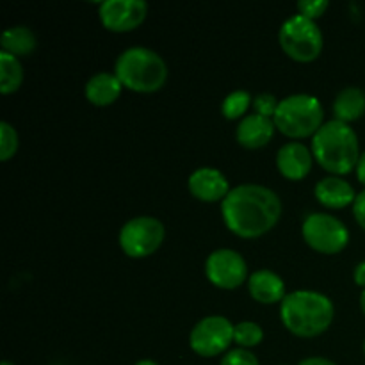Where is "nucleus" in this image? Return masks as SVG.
I'll return each mask as SVG.
<instances>
[{
	"instance_id": "f257e3e1",
	"label": "nucleus",
	"mask_w": 365,
	"mask_h": 365,
	"mask_svg": "<svg viewBox=\"0 0 365 365\" xmlns=\"http://www.w3.org/2000/svg\"><path fill=\"white\" fill-rule=\"evenodd\" d=\"M221 214L228 230L242 239H255L277 227L282 202L277 192L264 185L242 184L221 202Z\"/></svg>"
},
{
	"instance_id": "f03ea898",
	"label": "nucleus",
	"mask_w": 365,
	"mask_h": 365,
	"mask_svg": "<svg viewBox=\"0 0 365 365\" xmlns=\"http://www.w3.org/2000/svg\"><path fill=\"white\" fill-rule=\"evenodd\" d=\"M335 309L328 296L316 291H296L284 298L282 323L291 334L310 339L324 334L334 321Z\"/></svg>"
},
{
	"instance_id": "7ed1b4c3",
	"label": "nucleus",
	"mask_w": 365,
	"mask_h": 365,
	"mask_svg": "<svg viewBox=\"0 0 365 365\" xmlns=\"http://www.w3.org/2000/svg\"><path fill=\"white\" fill-rule=\"evenodd\" d=\"M312 152L317 163L335 177L348 175L360 160L359 135L348 123L331 120L314 135Z\"/></svg>"
},
{
	"instance_id": "20e7f679",
	"label": "nucleus",
	"mask_w": 365,
	"mask_h": 365,
	"mask_svg": "<svg viewBox=\"0 0 365 365\" xmlns=\"http://www.w3.org/2000/svg\"><path fill=\"white\" fill-rule=\"evenodd\" d=\"M114 75L130 91L155 93L166 84L168 66L153 50L132 46L118 57Z\"/></svg>"
},
{
	"instance_id": "39448f33",
	"label": "nucleus",
	"mask_w": 365,
	"mask_h": 365,
	"mask_svg": "<svg viewBox=\"0 0 365 365\" xmlns=\"http://www.w3.org/2000/svg\"><path fill=\"white\" fill-rule=\"evenodd\" d=\"M324 109L319 100L312 95H291L280 100L273 121L274 127L284 135L303 139L316 135L323 127Z\"/></svg>"
},
{
	"instance_id": "423d86ee",
	"label": "nucleus",
	"mask_w": 365,
	"mask_h": 365,
	"mask_svg": "<svg viewBox=\"0 0 365 365\" xmlns=\"http://www.w3.org/2000/svg\"><path fill=\"white\" fill-rule=\"evenodd\" d=\"M280 46L296 63H312L323 52V32L314 20L296 14L280 29Z\"/></svg>"
},
{
	"instance_id": "0eeeda50",
	"label": "nucleus",
	"mask_w": 365,
	"mask_h": 365,
	"mask_svg": "<svg viewBox=\"0 0 365 365\" xmlns=\"http://www.w3.org/2000/svg\"><path fill=\"white\" fill-rule=\"evenodd\" d=\"M302 232L310 248L327 255L342 252L349 242V232L346 225L331 214H309L303 221Z\"/></svg>"
},
{
	"instance_id": "6e6552de",
	"label": "nucleus",
	"mask_w": 365,
	"mask_h": 365,
	"mask_svg": "<svg viewBox=\"0 0 365 365\" xmlns=\"http://www.w3.org/2000/svg\"><path fill=\"white\" fill-rule=\"evenodd\" d=\"M164 235H166L164 225L157 217H134L121 228L120 246L125 255L132 259H145L160 248Z\"/></svg>"
},
{
	"instance_id": "1a4fd4ad",
	"label": "nucleus",
	"mask_w": 365,
	"mask_h": 365,
	"mask_svg": "<svg viewBox=\"0 0 365 365\" xmlns=\"http://www.w3.org/2000/svg\"><path fill=\"white\" fill-rule=\"evenodd\" d=\"M234 324L223 316H210L200 321L191 331L189 344L200 356H217L234 342Z\"/></svg>"
},
{
	"instance_id": "9d476101",
	"label": "nucleus",
	"mask_w": 365,
	"mask_h": 365,
	"mask_svg": "<svg viewBox=\"0 0 365 365\" xmlns=\"http://www.w3.org/2000/svg\"><path fill=\"white\" fill-rule=\"evenodd\" d=\"M205 273L210 284L225 291H232L246 280L248 266L234 250H216L207 259Z\"/></svg>"
},
{
	"instance_id": "9b49d317",
	"label": "nucleus",
	"mask_w": 365,
	"mask_h": 365,
	"mask_svg": "<svg viewBox=\"0 0 365 365\" xmlns=\"http://www.w3.org/2000/svg\"><path fill=\"white\" fill-rule=\"evenodd\" d=\"M148 6L143 0H107L100 4V20L110 32H130L145 21Z\"/></svg>"
},
{
	"instance_id": "f8f14e48",
	"label": "nucleus",
	"mask_w": 365,
	"mask_h": 365,
	"mask_svg": "<svg viewBox=\"0 0 365 365\" xmlns=\"http://www.w3.org/2000/svg\"><path fill=\"white\" fill-rule=\"evenodd\" d=\"M189 191L196 200L205 203L223 202L232 191L227 177L216 168H200L189 177Z\"/></svg>"
},
{
	"instance_id": "ddd939ff",
	"label": "nucleus",
	"mask_w": 365,
	"mask_h": 365,
	"mask_svg": "<svg viewBox=\"0 0 365 365\" xmlns=\"http://www.w3.org/2000/svg\"><path fill=\"white\" fill-rule=\"evenodd\" d=\"M277 166L289 180H303L312 170V153L302 143H287L278 150Z\"/></svg>"
},
{
	"instance_id": "4468645a",
	"label": "nucleus",
	"mask_w": 365,
	"mask_h": 365,
	"mask_svg": "<svg viewBox=\"0 0 365 365\" xmlns=\"http://www.w3.org/2000/svg\"><path fill=\"white\" fill-rule=\"evenodd\" d=\"M274 121L260 114H248L237 127V143L248 150L264 148L274 134Z\"/></svg>"
},
{
	"instance_id": "2eb2a0df",
	"label": "nucleus",
	"mask_w": 365,
	"mask_h": 365,
	"mask_svg": "<svg viewBox=\"0 0 365 365\" xmlns=\"http://www.w3.org/2000/svg\"><path fill=\"white\" fill-rule=\"evenodd\" d=\"M250 294L255 302L264 303V305H273V303H282L285 294V284L277 273L269 269H260L250 277L248 280Z\"/></svg>"
},
{
	"instance_id": "dca6fc26",
	"label": "nucleus",
	"mask_w": 365,
	"mask_h": 365,
	"mask_svg": "<svg viewBox=\"0 0 365 365\" xmlns=\"http://www.w3.org/2000/svg\"><path fill=\"white\" fill-rule=\"evenodd\" d=\"M317 202L328 209H344V207L353 205L356 200L355 189L351 184L342 180L341 177H327L316 185Z\"/></svg>"
},
{
	"instance_id": "f3484780",
	"label": "nucleus",
	"mask_w": 365,
	"mask_h": 365,
	"mask_svg": "<svg viewBox=\"0 0 365 365\" xmlns=\"http://www.w3.org/2000/svg\"><path fill=\"white\" fill-rule=\"evenodd\" d=\"M123 84L114 73H96L86 84V98L96 107H106L116 102L121 95Z\"/></svg>"
},
{
	"instance_id": "a211bd4d",
	"label": "nucleus",
	"mask_w": 365,
	"mask_h": 365,
	"mask_svg": "<svg viewBox=\"0 0 365 365\" xmlns=\"http://www.w3.org/2000/svg\"><path fill=\"white\" fill-rule=\"evenodd\" d=\"M335 120L351 123L365 114V93L359 88H346L337 95L334 102Z\"/></svg>"
},
{
	"instance_id": "6ab92c4d",
	"label": "nucleus",
	"mask_w": 365,
	"mask_h": 365,
	"mask_svg": "<svg viewBox=\"0 0 365 365\" xmlns=\"http://www.w3.org/2000/svg\"><path fill=\"white\" fill-rule=\"evenodd\" d=\"M36 36L29 27H11L2 34V52L11 53V56H29L36 48Z\"/></svg>"
},
{
	"instance_id": "aec40b11",
	"label": "nucleus",
	"mask_w": 365,
	"mask_h": 365,
	"mask_svg": "<svg viewBox=\"0 0 365 365\" xmlns=\"http://www.w3.org/2000/svg\"><path fill=\"white\" fill-rule=\"evenodd\" d=\"M21 82H24V68L18 57L0 50V91L2 95L18 91Z\"/></svg>"
},
{
	"instance_id": "412c9836",
	"label": "nucleus",
	"mask_w": 365,
	"mask_h": 365,
	"mask_svg": "<svg viewBox=\"0 0 365 365\" xmlns=\"http://www.w3.org/2000/svg\"><path fill=\"white\" fill-rule=\"evenodd\" d=\"M264 341L262 328L252 321H245V323L235 324L234 328V342L241 346L242 349L255 348Z\"/></svg>"
},
{
	"instance_id": "4be33fe9",
	"label": "nucleus",
	"mask_w": 365,
	"mask_h": 365,
	"mask_svg": "<svg viewBox=\"0 0 365 365\" xmlns=\"http://www.w3.org/2000/svg\"><path fill=\"white\" fill-rule=\"evenodd\" d=\"M252 96L248 91H234L223 100V106H221V113L227 120H239L242 114L248 110V107L252 106Z\"/></svg>"
},
{
	"instance_id": "5701e85b",
	"label": "nucleus",
	"mask_w": 365,
	"mask_h": 365,
	"mask_svg": "<svg viewBox=\"0 0 365 365\" xmlns=\"http://www.w3.org/2000/svg\"><path fill=\"white\" fill-rule=\"evenodd\" d=\"M18 150V134L7 121L0 123V159L6 163L16 153Z\"/></svg>"
},
{
	"instance_id": "b1692460",
	"label": "nucleus",
	"mask_w": 365,
	"mask_h": 365,
	"mask_svg": "<svg viewBox=\"0 0 365 365\" xmlns=\"http://www.w3.org/2000/svg\"><path fill=\"white\" fill-rule=\"evenodd\" d=\"M278 106H280V102L277 100V96L269 95V93H262V95L255 96L253 98V107H255V113L260 114V116L264 118H274V114H277L278 110Z\"/></svg>"
},
{
	"instance_id": "393cba45",
	"label": "nucleus",
	"mask_w": 365,
	"mask_h": 365,
	"mask_svg": "<svg viewBox=\"0 0 365 365\" xmlns=\"http://www.w3.org/2000/svg\"><path fill=\"white\" fill-rule=\"evenodd\" d=\"M328 7H330L328 0H302V2H298L299 13H302V16L309 18V20H316V18L323 16Z\"/></svg>"
},
{
	"instance_id": "a878e982",
	"label": "nucleus",
	"mask_w": 365,
	"mask_h": 365,
	"mask_svg": "<svg viewBox=\"0 0 365 365\" xmlns=\"http://www.w3.org/2000/svg\"><path fill=\"white\" fill-rule=\"evenodd\" d=\"M221 365H259V360L248 349H232L221 360Z\"/></svg>"
},
{
	"instance_id": "bb28decb",
	"label": "nucleus",
	"mask_w": 365,
	"mask_h": 365,
	"mask_svg": "<svg viewBox=\"0 0 365 365\" xmlns=\"http://www.w3.org/2000/svg\"><path fill=\"white\" fill-rule=\"evenodd\" d=\"M353 214H355V220L360 225V228L365 230V189L356 195L355 203H353Z\"/></svg>"
},
{
	"instance_id": "cd10ccee",
	"label": "nucleus",
	"mask_w": 365,
	"mask_h": 365,
	"mask_svg": "<svg viewBox=\"0 0 365 365\" xmlns=\"http://www.w3.org/2000/svg\"><path fill=\"white\" fill-rule=\"evenodd\" d=\"M353 278H355V284L365 291V260L355 267V274H353Z\"/></svg>"
},
{
	"instance_id": "c85d7f7f",
	"label": "nucleus",
	"mask_w": 365,
	"mask_h": 365,
	"mask_svg": "<svg viewBox=\"0 0 365 365\" xmlns=\"http://www.w3.org/2000/svg\"><path fill=\"white\" fill-rule=\"evenodd\" d=\"M298 365H335L331 360L323 359V356H310V359L302 360Z\"/></svg>"
},
{
	"instance_id": "c756f323",
	"label": "nucleus",
	"mask_w": 365,
	"mask_h": 365,
	"mask_svg": "<svg viewBox=\"0 0 365 365\" xmlns=\"http://www.w3.org/2000/svg\"><path fill=\"white\" fill-rule=\"evenodd\" d=\"M356 178H359L360 184L365 185V152L360 155L359 164H356Z\"/></svg>"
},
{
	"instance_id": "7c9ffc66",
	"label": "nucleus",
	"mask_w": 365,
	"mask_h": 365,
	"mask_svg": "<svg viewBox=\"0 0 365 365\" xmlns=\"http://www.w3.org/2000/svg\"><path fill=\"white\" fill-rule=\"evenodd\" d=\"M135 365H159L157 362H153V360H139Z\"/></svg>"
},
{
	"instance_id": "2f4dec72",
	"label": "nucleus",
	"mask_w": 365,
	"mask_h": 365,
	"mask_svg": "<svg viewBox=\"0 0 365 365\" xmlns=\"http://www.w3.org/2000/svg\"><path fill=\"white\" fill-rule=\"evenodd\" d=\"M360 307H362V312L365 314V291L362 292V296H360Z\"/></svg>"
},
{
	"instance_id": "473e14b6",
	"label": "nucleus",
	"mask_w": 365,
	"mask_h": 365,
	"mask_svg": "<svg viewBox=\"0 0 365 365\" xmlns=\"http://www.w3.org/2000/svg\"><path fill=\"white\" fill-rule=\"evenodd\" d=\"M2 365H14V364H13V362H9V360H6V362H4Z\"/></svg>"
},
{
	"instance_id": "72a5a7b5",
	"label": "nucleus",
	"mask_w": 365,
	"mask_h": 365,
	"mask_svg": "<svg viewBox=\"0 0 365 365\" xmlns=\"http://www.w3.org/2000/svg\"><path fill=\"white\" fill-rule=\"evenodd\" d=\"M364 355H365V342H364Z\"/></svg>"
}]
</instances>
